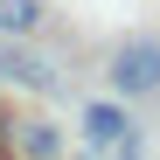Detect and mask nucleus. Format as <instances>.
<instances>
[{
  "label": "nucleus",
  "mask_w": 160,
  "mask_h": 160,
  "mask_svg": "<svg viewBox=\"0 0 160 160\" xmlns=\"http://www.w3.org/2000/svg\"><path fill=\"white\" fill-rule=\"evenodd\" d=\"M104 84H112V98H125V104L160 98V35H125L112 49V63H104Z\"/></svg>",
  "instance_id": "1"
},
{
  "label": "nucleus",
  "mask_w": 160,
  "mask_h": 160,
  "mask_svg": "<svg viewBox=\"0 0 160 160\" xmlns=\"http://www.w3.org/2000/svg\"><path fill=\"white\" fill-rule=\"evenodd\" d=\"M77 132H84L91 153H139V146H146V132H139V118H132L125 98H98V104H84V112H77Z\"/></svg>",
  "instance_id": "2"
},
{
  "label": "nucleus",
  "mask_w": 160,
  "mask_h": 160,
  "mask_svg": "<svg viewBox=\"0 0 160 160\" xmlns=\"http://www.w3.org/2000/svg\"><path fill=\"white\" fill-rule=\"evenodd\" d=\"M0 84H14V91H28V98H56L63 77H56L49 56H35L21 35H0Z\"/></svg>",
  "instance_id": "3"
},
{
  "label": "nucleus",
  "mask_w": 160,
  "mask_h": 160,
  "mask_svg": "<svg viewBox=\"0 0 160 160\" xmlns=\"http://www.w3.org/2000/svg\"><path fill=\"white\" fill-rule=\"evenodd\" d=\"M63 146H70V132H63L56 118H42V112L14 118V139H7V153H21V160H56Z\"/></svg>",
  "instance_id": "4"
},
{
  "label": "nucleus",
  "mask_w": 160,
  "mask_h": 160,
  "mask_svg": "<svg viewBox=\"0 0 160 160\" xmlns=\"http://www.w3.org/2000/svg\"><path fill=\"white\" fill-rule=\"evenodd\" d=\"M42 21H49L42 0H0V35H21V42H28Z\"/></svg>",
  "instance_id": "5"
},
{
  "label": "nucleus",
  "mask_w": 160,
  "mask_h": 160,
  "mask_svg": "<svg viewBox=\"0 0 160 160\" xmlns=\"http://www.w3.org/2000/svg\"><path fill=\"white\" fill-rule=\"evenodd\" d=\"M7 139H14V112L0 104V153H7Z\"/></svg>",
  "instance_id": "6"
}]
</instances>
